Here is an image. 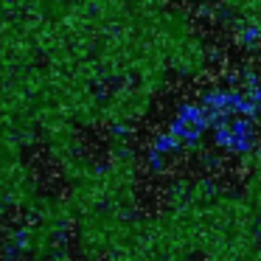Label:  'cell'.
<instances>
[{"mask_svg":"<svg viewBox=\"0 0 261 261\" xmlns=\"http://www.w3.org/2000/svg\"><path fill=\"white\" fill-rule=\"evenodd\" d=\"M146 166L152 174H163L166 171V154H160L158 149H149L146 152Z\"/></svg>","mask_w":261,"mask_h":261,"instance_id":"1","label":"cell"}]
</instances>
